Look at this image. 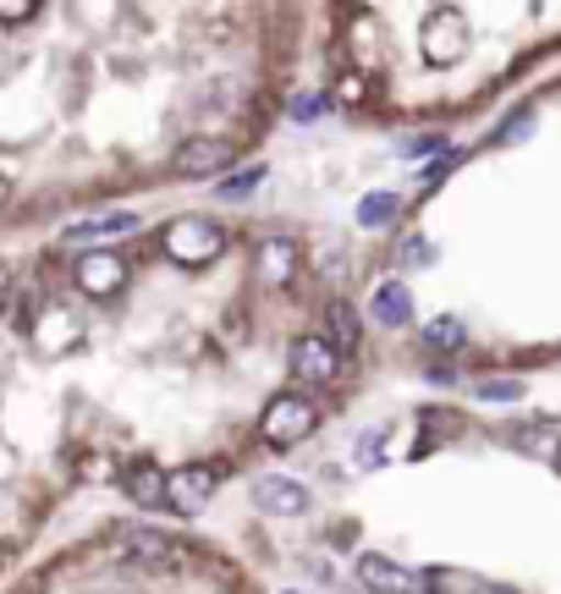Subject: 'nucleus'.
<instances>
[{
    "label": "nucleus",
    "mask_w": 561,
    "mask_h": 594,
    "mask_svg": "<svg viewBox=\"0 0 561 594\" xmlns=\"http://www.w3.org/2000/svg\"><path fill=\"white\" fill-rule=\"evenodd\" d=\"M221 243H226V232L215 221H204V215H182V221L166 226V254L177 265H210L221 254Z\"/></svg>",
    "instance_id": "nucleus-1"
},
{
    "label": "nucleus",
    "mask_w": 561,
    "mask_h": 594,
    "mask_svg": "<svg viewBox=\"0 0 561 594\" xmlns=\"http://www.w3.org/2000/svg\"><path fill=\"white\" fill-rule=\"evenodd\" d=\"M259 429H265L270 446H298L303 435H314V407H308L303 396H292V391H287V396H270Z\"/></svg>",
    "instance_id": "nucleus-2"
},
{
    "label": "nucleus",
    "mask_w": 561,
    "mask_h": 594,
    "mask_svg": "<svg viewBox=\"0 0 561 594\" xmlns=\"http://www.w3.org/2000/svg\"><path fill=\"white\" fill-rule=\"evenodd\" d=\"M358 578L369 594H424L429 578L402 567V561H385V556H358Z\"/></svg>",
    "instance_id": "nucleus-3"
},
{
    "label": "nucleus",
    "mask_w": 561,
    "mask_h": 594,
    "mask_svg": "<svg viewBox=\"0 0 561 594\" xmlns=\"http://www.w3.org/2000/svg\"><path fill=\"white\" fill-rule=\"evenodd\" d=\"M78 287H83L89 298H111V292H122V287H127V265H122V254H111V248H89V254L78 259Z\"/></svg>",
    "instance_id": "nucleus-4"
},
{
    "label": "nucleus",
    "mask_w": 561,
    "mask_h": 594,
    "mask_svg": "<svg viewBox=\"0 0 561 594\" xmlns=\"http://www.w3.org/2000/svg\"><path fill=\"white\" fill-rule=\"evenodd\" d=\"M254 506L270 512V517H298V512H308V490L298 479H259L254 484Z\"/></svg>",
    "instance_id": "nucleus-5"
},
{
    "label": "nucleus",
    "mask_w": 561,
    "mask_h": 594,
    "mask_svg": "<svg viewBox=\"0 0 561 594\" xmlns=\"http://www.w3.org/2000/svg\"><path fill=\"white\" fill-rule=\"evenodd\" d=\"M210 490H215V479H210V468H177L171 479H166V501L177 506V512H204V501H210Z\"/></svg>",
    "instance_id": "nucleus-6"
},
{
    "label": "nucleus",
    "mask_w": 561,
    "mask_h": 594,
    "mask_svg": "<svg viewBox=\"0 0 561 594\" xmlns=\"http://www.w3.org/2000/svg\"><path fill=\"white\" fill-rule=\"evenodd\" d=\"M226 160H232V149L221 138H193L177 149V177H215V171H226Z\"/></svg>",
    "instance_id": "nucleus-7"
},
{
    "label": "nucleus",
    "mask_w": 561,
    "mask_h": 594,
    "mask_svg": "<svg viewBox=\"0 0 561 594\" xmlns=\"http://www.w3.org/2000/svg\"><path fill=\"white\" fill-rule=\"evenodd\" d=\"M292 369H298V380H308V385H330V380H336V352H330L319 336H303V341L292 347Z\"/></svg>",
    "instance_id": "nucleus-8"
},
{
    "label": "nucleus",
    "mask_w": 561,
    "mask_h": 594,
    "mask_svg": "<svg viewBox=\"0 0 561 594\" xmlns=\"http://www.w3.org/2000/svg\"><path fill=\"white\" fill-rule=\"evenodd\" d=\"M292 270H298V243H287V237L259 243V281L265 287H287Z\"/></svg>",
    "instance_id": "nucleus-9"
},
{
    "label": "nucleus",
    "mask_w": 561,
    "mask_h": 594,
    "mask_svg": "<svg viewBox=\"0 0 561 594\" xmlns=\"http://www.w3.org/2000/svg\"><path fill=\"white\" fill-rule=\"evenodd\" d=\"M369 314H374L380 325H391V330H396V325H407V320H413V292H407L402 281H380V287H374V298H369Z\"/></svg>",
    "instance_id": "nucleus-10"
},
{
    "label": "nucleus",
    "mask_w": 561,
    "mask_h": 594,
    "mask_svg": "<svg viewBox=\"0 0 561 594\" xmlns=\"http://www.w3.org/2000/svg\"><path fill=\"white\" fill-rule=\"evenodd\" d=\"M127 495H133L138 506H166V468L133 462V468H127Z\"/></svg>",
    "instance_id": "nucleus-11"
},
{
    "label": "nucleus",
    "mask_w": 561,
    "mask_h": 594,
    "mask_svg": "<svg viewBox=\"0 0 561 594\" xmlns=\"http://www.w3.org/2000/svg\"><path fill=\"white\" fill-rule=\"evenodd\" d=\"M396 210H402V199H396V193H369V199L358 204V226L380 232V226H391V221H396Z\"/></svg>",
    "instance_id": "nucleus-12"
},
{
    "label": "nucleus",
    "mask_w": 561,
    "mask_h": 594,
    "mask_svg": "<svg viewBox=\"0 0 561 594\" xmlns=\"http://www.w3.org/2000/svg\"><path fill=\"white\" fill-rule=\"evenodd\" d=\"M325 325H330V336L341 341V352H352V347H358V309H352V303H341V298H336V303L325 309Z\"/></svg>",
    "instance_id": "nucleus-13"
},
{
    "label": "nucleus",
    "mask_w": 561,
    "mask_h": 594,
    "mask_svg": "<svg viewBox=\"0 0 561 594\" xmlns=\"http://www.w3.org/2000/svg\"><path fill=\"white\" fill-rule=\"evenodd\" d=\"M462 336H468V330H462V320H451V314H440V320L424 325V347H429V352H457Z\"/></svg>",
    "instance_id": "nucleus-14"
},
{
    "label": "nucleus",
    "mask_w": 561,
    "mask_h": 594,
    "mask_svg": "<svg viewBox=\"0 0 561 594\" xmlns=\"http://www.w3.org/2000/svg\"><path fill=\"white\" fill-rule=\"evenodd\" d=\"M138 215H100V221H78L72 237H111V232H133Z\"/></svg>",
    "instance_id": "nucleus-15"
},
{
    "label": "nucleus",
    "mask_w": 561,
    "mask_h": 594,
    "mask_svg": "<svg viewBox=\"0 0 561 594\" xmlns=\"http://www.w3.org/2000/svg\"><path fill=\"white\" fill-rule=\"evenodd\" d=\"M385 429H369L363 440H358V468H385Z\"/></svg>",
    "instance_id": "nucleus-16"
},
{
    "label": "nucleus",
    "mask_w": 561,
    "mask_h": 594,
    "mask_svg": "<svg viewBox=\"0 0 561 594\" xmlns=\"http://www.w3.org/2000/svg\"><path fill=\"white\" fill-rule=\"evenodd\" d=\"M484 402H517L523 396V380H484V385H473Z\"/></svg>",
    "instance_id": "nucleus-17"
},
{
    "label": "nucleus",
    "mask_w": 561,
    "mask_h": 594,
    "mask_svg": "<svg viewBox=\"0 0 561 594\" xmlns=\"http://www.w3.org/2000/svg\"><path fill=\"white\" fill-rule=\"evenodd\" d=\"M429 259H435V248H429L424 237H407V243H402V265H407V270H413V265H429Z\"/></svg>",
    "instance_id": "nucleus-18"
},
{
    "label": "nucleus",
    "mask_w": 561,
    "mask_h": 594,
    "mask_svg": "<svg viewBox=\"0 0 561 594\" xmlns=\"http://www.w3.org/2000/svg\"><path fill=\"white\" fill-rule=\"evenodd\" d=\"M127 545L144 556V561H155V556H166V539L160 534H127Z\"/></svg>",
    "instance_id": "nucleus-19"
},
{
    "label": "nucleus",
    "mask_w": 561,
    "mask_h": 594,
    "mask_svg": "<svg viewBox=\"0 0 561 594\" xmlns=\"http://www.w3.org/2000/svg\"><path fill=\"white\" fill-rule=\"evenodd\" d=\"M259 177H265V171L254 166V171H243V177H232V182H221V193H226V199H237V193H254V188H259Z\"/></svg>",
    "instance_id": "nucleus-20"
},
{
    "label": "nucleus",
    "mask_w": 561,
    "mask_h": 594,
    "mask_svg": "<svg viewBox=\"0 0 561 594\" xmlns=\"http://www.w3.org/2000/svg\"><path fill=\"white\" fill-rule=\"evenodd\" d=\"M457 594H512L506 583H484V578H457Z\"/></svg>",
    "instance_id": "nucleus-21"
},
{
    "label": "nucleus",
    "mask_w": 561,
    "mask_h": 594,
    "mask_svg": "<svg viewBox=\"0 0 561 594\" xmlns=\"http://www.w3.org/2000/svg\"><path fill=\"white\" fill-rule=\"evenodd\" d=\"M34 7H23V0H0V23H29Z\"/></svg>",
    "instance_id": "nucleus-22"
},
{
    "label": "nucleus",
    "mask_w": 561,
    "mask_h": 594,
    "mask_svg": "<svg viewBox=\"0 0 561 594\" xmlns=\"http://www.w3.org/2000/svg\"><path fill=\"white\" fill-rule=\"evenodd\" d=\"M319 105H325L319 94H303V100L292 105V116H298V122H314V111H319Z\"/></svg>",
    "instance_id": "nucleus-23"
},
{
    "label": "nucleus",
    "mask_w": 561,
    "mask_h": 594,
    "mask_svg": "<svg viewBox=\"0 0 561 594\" xmlns=\"http://www.w3.org/2000/svg\"><path fill=\"white\" fill-rule=\"evenodd\" d=\"M528 133H534L528 116H523V122H506V127H501V144H517V138H528Z\"/></svg>",
    "instance_id": "nucleus-24"
},
{
    "label": "nucleus",
    "mask_w": 561,
    "mask_h": 594,
    "mask_svg": "<svg viewBox=\"0 0 561 594\" xmlns=\"http://www.w3.org/2000/svg\"><path fill=\"white\" fill-rule=\"evenodd\" d=\"M7 287H12V276H7V265H0V303H7Z\"/></svg>",
    "instance_id": "nucleus-25"
},
{
    "label": "nucleus",
    "mask_w": 561,
    "mask_h": 594,
    "mask_svg": "<svg viewBox=\"0 0 561 594\" xmlns=\"http://www.w3.org/2000/svg\"><path fill=\"white\" fill-rule=\"evenodd\" d=\"M556 468H561V440H556Z\"/></svg>",
    "instance_id": "nucleus-26"
}]
</instances>
